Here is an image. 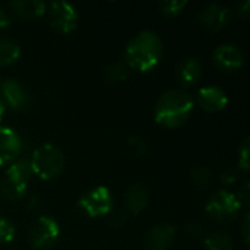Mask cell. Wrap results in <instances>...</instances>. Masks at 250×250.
Returning <instances> with one entry per match:
<instances>
[{
    "mask_svg": "<svg viewBox=\"0 0 250 250\" xmlns=\"http://www.w3.org/2000/svg\"><path fill=\"white\" fill-rule=\"evenodd\" d=\"M163 57V42L161 38L149 29L141 31L135 35L125 51V59L127 67L138 72H149L154 69Z\"/></svg>",
    "mask_w": 250,
    "mask_h": 250,
    "instance_id": "6da1fadb",
    "label": "cell"
},
{
    "mask_svg": "<svg viewBox=\"0 0 250 250\" xmlns=\"http://www.w3.org/2000/svg\"><path fill=\"white\" fill-rule=\"evenodd\" d=\"M195 107V101L190 94L183 89H168L157 101L154 119L167 129L180 127L188 122Z\"/></svg>",
    "mask_w": 250,
    "mask_h": 250,
    "instance_id": "7a4b0ae2",
    "label": "cell"
},
{
    "mask_svg": "<svg viewBox=\"0 0 250 250\" xmlns=\"http://www.w3.org/2000/svg\"><path fill=\"white\" fill-rule=\"evenodd\" d=\"M29 164L34 176L42 180H51L64 170V154L59 146L44 144L34 151Z\"/></svg>",
    "mask_w": 250,
    "mask_h": 250,
    "instance_id": "3957f363",
    "label": "cell"
},
{
    "mask_svg": "<svg viewBox=\"0 0 250 250\" xmlns=\"http://www.w3.org/2000/svg\"><path fill=\"white\" fill-rule=\"evenodd\" d=\"M242 209V204L239 198L227 190H218L209 196L205 204L207 214L220 223H229L234 220Z\"/></svg>",
    "mask_w": 250,
    "mask_h": 250,
    "instance_id": "277c9868",
    "label": "cell"
},
{
    "mask_svg": "<svg viewBox=\"0 0 250 250\" xmlns=\"http://www.w3.org/2000/svg\"><path fill=\"white\" fill-rule=\"evenodd\" d=\"M60 236V227L56 223V220H53L51 217L47 215H41L38 217L34 224L29 229V243L32 246V249L35 250H48L51 249Z\"/></svg>",
    "mask_w": 250,
    "mask_h": 250,
    "instance_id": "5b68a950",
    "label": "cell"
},
{
    "mask_svg": "<svg viewBox=\"0 0 250 250\" xmlns=\"http://www.w3.org/2000/svg\"><path fill=\"white\" fill-rule=\"evenodd\" d=\"M78 205L91 218L104 217L113 209V195L105 186H97L82 195Z\"/></svg>",
    "mask_w": 250,
    "mask_h": 250,
    "instance_id": "8992f818",
    "label": "cell"
},
{
    "mask_svg": "<svg viewBox=\"0 0 250 250\" xmlns=\"http://www.w3.org/2000/svg\"><path fill=\"white\" fill-rule=\"evenodd\" d=\"M0 103L4 108L22 111L31 105V94L19 81L4 78L0 79Z\"/></svg>",
    "mask_w": 250,
    "mask_h": 250,
    "instance_id": "52a82bcc",
    "label": "cell"
},
{
    "mask_svg": "<svg viewBox=\"0 0 250 250\" xmlns=\"http://www.w3.org/2000/svg\"><path fill=\"white\" fill-rule=\"evenodd\" d=\"M48 13L53 29L60 34H70L78 25V12L67 1H53Z\"/></svg>",
    "mask_w": 250,
    "mask_h": 250,
    "instance_id": "ba28073f",
    "label": "cell"
},
{
    "mask_svg": "<svg viewBox=\"0 0 250 250\" xmlns=\"http://www.w3.org/2000/svg\"><path fill=\"white\" fill-rule=\"evenodd\" d=\"M23 149V141L13 129L0 126V167L12 163Z\"/></svg>",
    "mask_w": 250,
    "mask_h": 250,
    "instance_id": "9c48e42d",
    "label": "cell"
},
{
    "mask_svg": "<svg viewBox=\"0 0 250 250\" xmlns=\"http://www.w3.org/2000/svg\"><path fill=\"white\" fill-rule=\"evenodd\" d=\"M214 63L218 69L224 72L239 70L245 63V56L242 50L234 44L218 45L214 51Z\"/></svg>",
    "mask_w": 250,
    "mask_h": 250,
    "instance_id": "30bf717a",
    "label": "cell"
},
{
    "mask_svg": "<svg viewBox=\"0 0 250 250\" xmlns=\"http://www.w3.org/2000/svg\"><path fill=\"white\" fill-rule=\"evenodd\" d=\"M230 19V10L218 3H211L198 16L201 26L207 31L215 32L223 29Z\"/></svg>",
    "mask_w": 250,
    "mask_h": 250,
    "instance_id": "8fae6325",
    "label": "cell"
},
{
    "mask_svg": "<svg viewBox=\"0 0 250 250\" xmlns=\"http://www.w3.org/2000/svg\"><path fill=\"white\" fill-rule=\"evenodd\" d=\"M176 239V230L173 226L158 224L154 226L145 236V246L148 250H167Z\"/></svg>",
    "mask_w": 250,
    "mask_h": 250,
    "instance_id": "7c38bea8",
    "label": "cell"
},
{
    "mask_svg": "<svg viewBox=\"0 0 250 250\" xmlns=\"http://www.w3.org/2000/svg\"><path fill=\"white\" fill-rule=\"evenodd\" d=\"M198 104L208 113H217L226 108L229 97L220 86H205L198 92Z\"/></svg>",
    "mask_w": 250,
    "mask_h": 250,
    "instance_id": "4fadbf2b",
    "label": "cell"
},
{
    "mask_svg": "<svg viewBox=\"0 0 250 250\" xmlns=\"http://www.w3.org/2000/svg\"><path fill=\"white\" fill-rule=\"evenodd\" d=\"M176 78L183 86L195 85L202 78V66L193 57L183 59L176 67Z\"/></svg>",
    "mask_w": 250,
    "mask_h": 250,
    "instance_id": "5bb4252c",
    "label": "cell"
},
{
    "mask_svg": "<svg viewBox=\"0 0 250 250\" xmlns=\"http://www.w3.org/2000/svg\"><path fill=\"white\" fill-rule=\"evenodd\" d=\"M45 3L40 0H18L10 3V9L25 19H35L45 13Z\"/></svg>",
    "mask_w": 250,
    "mask_h": 250,
    "instance_id": "9a60e30c",
    "label": "cell"
},
{
    "mask_svg": "<svg viewBox=\"0 0 250 250\" xmlns=\"http://www.w3.org/2000/svg\"><path fill=\"white\" fill-rule=\"evenodd\" d=\"M125 204L127 211H130L132 214H141L146 205H148V192L142 185H133L129 188L126 198H125Z\"/></svg>",
    "mask_w": 250,
    "mask_h": 250,
    "instance_id": "2e32d148",
    "label": "cell"
},
{
    "mask_svg": "<svg viewBox=\"0 0 250 250\" xmlns=\"http://www.w3.org/2000/svg\"><path fill=\"white\" fill-rule=\"evenodd\" d=\"M32 176H34V173H32V168H31V164L28 160L13 161L4 174V177L10 179L13 182H18V183H22V185H28V182L31 180Z\"/></svg>",
    "mask_w": 250,
    "mask_h": 250,
    "instance_id": "e0dca14e",
    "label": "cell"
},
{
    "mask_svg": "<svg viewBox=\"0 0 250 250\" xmlns=\"http://www.w3.org/2000/svg\"><path fill=\"white\" fill-rule=\"evenodd\" d=\"M21 56V47L12 38L0 37V66H10Z\"/></svg>",
    "mask_w": 250,
    "mask_h": 250,
    "instance_id": "ac0fdd59",
    "label": "cell"
},
{
    "mask_svg": "<svg viewBox=\"0 0 250 250\" xmlns=\"http://www.w3.org/2000/svg\"><path fill=\"white\" fill-rule=\"evenodd\" d=\"M26 188H28V185H22V183L13 182V180L4 177L0 182V195L9 201H18L25 196Z\"/></svg>",
    "mask_w": 250,
    "mask_h": 250,
    "instance_id": "d6986e66",
    "label": "cell"
},
{
    "mask_svg": "<svg viewBox=\"0 0 250 250\" xmlns=\"http://www.w3.org/2000/svg\"><path fill=\"white\" fill-rule=\"evenodd\" d=\"M205 246L208 250H233V242L224 233H211L205 237Z\"/></svg>",
    "mask_w": 250,
    "mask_h": 250,
    "instance_id": "ffe728a7",
    "label": "cell"
},
{
    "mask_svg": "<svg viewBox=\"0 0 250 250\" xmlns=\"http://www.w3.org/2000/svg\"><path fill=\"white\" fill-rule=\"evenodd\" d=\"M127 64L126 63H122V62H114L111 63L105 72H104V76H105V81L107 82H111V83H117V82H123L127 75H129V70H127Z\"/></svg>",
    "mask_w": 250,
    "mask_h": 250,
    "instance_id": "44dd1931",
    "label": "cell"
},
{
    "mask_svg": "<svg viewBox=\"0 0 250 250\" xmlns=\"http://www.w3.org/2000/svg\"><path fill=\"white\" fill-rule=\"evenodd\" d=\"M186 6H188L186 0H164L160 3V10L164 16L173 18L180 15Z\"/></svg>",
    "mask_w": 250,
    "mask_h": 250,
    "instance_id": "7402d4cb",
    "label": "cell"
},
{
    "mask_svg": "<svg viewBox=\"0 0 250 250\" xmlns=\"http://www.w3.org/2000/svg\"><path fill=\"white\" fill-rule=\"evenodd\" d=\"M192 182L196 188H208L212 182V174L207 167H195L192 170Z\"/></svg>",
    "mask_w": 250,
    "mask_h": 250,
    "instance_id": "603a6c76",
    "label": "cell"
},
{
    "mask_svg": "<svg viewBox=\"0 0 250 250\" xmlns=\"http://www.w3.org/2000/svg\"><path fill=\"white\" fill-rule=\"evenodd\" d=\"M16 229L13 223L7 218H0V243L6 245L10 243L15 239Z\"/></svg>",
    "mask_w": 250,
    "mask_h": 250,
    "instance_id": "cb8c5ba5",
    "label": "cell"
},
{
    "mask_svg": "<svg viewBox=\"0 0 250 250\" xmlns=\"http://www.w3.org/2000/svg\"><path fill=\"white\" fill-rule=\"evenodd\" d=\"M250 141L249 138H245L243 142L240 144L239 146V167L243 170V171H248L250 167Z\"/></svg>",
    "mask_w": 250,
    "mask_h": 250,
    "instance_id": "d4e9b609",
    "label": "cell"
},
{
    "mask_svg": "<svg viewBox=\"0 0 250 250\" xmlns=\"http://www.w3.org/2000/svg\"><path fill=\"white\" fill-rule=\"evenodd\" d=\"M242 234L246 243H249V236H250V221H249V212H246L243 223H242Z\"/></svg>",
    "mask_w": 250,
    "mask_h": 250,
    "instance_id": "484cf974",
    "label": "cell"
},
{
    "mask_svg": "<svg viewBox=\"0 0 250 250\" xmlns=\"http://www.w3.org/2000/svg\"><path fill=\"white\" fill-rule=\"evenodd\" d=\"M237 180V173L234 170H227L223 176H221V182L224 185H233Z\"/></svg>",
    "mask_w": 250,
    "mask_h": 250,
    "instance_id": "4316f807",
    "label": "cell"
},
{
    "mask_svg": "<svg viewBox=\"0 0 250 250\" xmlns=\"http://www.w3.org/2000/svg\"><path fill=\"white\" fill-rule=\"evenodd\" d=\"M129 144H130V146H132V148H135V149H136V152H139V154H144V152H145V149H146L145 142H144L142 139H139V138H132Z\"/></svg>",
    "mask_w": 250,
    "mask_h": 250,
    "instance_id": "83f0119b",
    "label": "cell"
},
{
    "mask_svg": "<svg viewBox=\"0 0 250 250\" xmlns=\"http://www.w3.org/2000/svg\"><path fill=\"white\" fill-rule=\"evenodd\" d=\"M186 233H188L189 236H198V234L201 233V227H199L196 223H189V224L186 226Z\"/></svg>",
    "mask_w": 250,
    "mask_h": 250,
    "instance_id": "f1b7e54d",
    "label": "cell"
},
{
    "mask_svg": "<svg viewBox=\"0 0 250 250\" xmlns=\"http://www.w3.org/2000/svg\"><path fill=\"white\" fill-rule=\"evenodd\" d=\"M10 25V18H9V15L3 10V9H0V29H4V28H7Z\"/></svg>",
    "mask_w": 250,
    "mask_h": 250,
    "instance_id": "f546056e",
    "label": "cell"
},
{
    "mask_svg": "<svg viewBox=\"0 0 250 250\" xmlns=\"http://www.w3.org/2000/svg\"><path fill=\"white\" fill-rule=\"evenodd\" d=\"M249 4H250L249 1H245V3H243V6H242V7H239V13H240L243 18H246V16L249 15Z\"/></svg>",
    "mask_w": 250,
    "mask_h": 250,
    "instance_id": "4dcf8cb0",
    "label": "cell"
},
{
    "mask_svg": "<svg viewBox=\"0 0 250 250\" xmlns=\"http://www.w3.org/2000/svg\"><path fill=\"white\" fill-rule=\"evenodd\" d=\"M4 111H6V108H4L3 104L0 103V120H1V117H3V114H4Z\"/></svg>",
    "mask_w": 250,
    "mask_h": 250,
    "instance_id": "1f68e13d",
    "label": "cell"
}]
</instances>
